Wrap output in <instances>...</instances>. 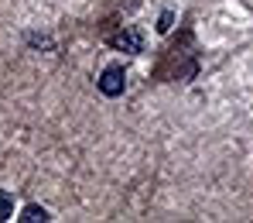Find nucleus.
Instances as JSON below:
<instances>
[{
    "label": "nucleus",
    "mask_w": 253,
    "mask_h": 223,
    "mask_svg": "<svg viewBox=\"0 0 253 223\" xmlns=\"http://www.w3.org/2000/svg\"><path fill=\"white\" fill-rule=\"evenodd\" d=\"M10 217H14V196L7 189H0V223L10 220Z\"/></svg>",
    "instance_id": "4"
},
{
    "label": "nucleus",
    "mask_w": 253,
    "mask_h": 223,
    "mask_svg": "<svg viewBox=\"0 0 253 223\" xmlns=\"http://www.w3.org/2000/svg\"><path fill=\"white\" fill-rule=\"evenodd\" d=\"M110 45L117 48V52H126V55H140L144 52V35L137 31V28H124V31H117Z\"/></svg>",
    "instance_id": "2"
},
{
    "label": "nucleus",
    "mask_w": 253,
    "mask_h": 223,
    "mask_svg": "<svg viewBox=\"0 0 253 223\" xmlns=\"http://www.w3.org/2000/svg\"><path fill=\"white\" fill-rule=\"evenodd\" d=\"M17 220H24V223H44V220H48V210L38 206V203H31V206H24V213H21Z\"/></svg>",
    "instance_id": "3"
},
{
    "label": "nucleus",
    "mask_w": 253,
    "mask_h": 223,
    "mask_svg": "<svg viewBox=\"0 0 253 223\" xmlns=\"http://www.w3.org/2000/svg\"><path fill=\"white\" fill-rule=\"evenodd\" d=\"M124 89H126V76H124V69L120 65H110V69H103V76H99V93L103 96H124Z\"/></svg>",
    "instance_id": "1"
},
{
    "label": "nucleus",
    "mask_w": 253,
    "mask_h": 223,
    "mask_svg": "<svg viewBox=\"0 0 253 223\" xmlns=\"http://www.w3.org/2000/svg\"><path fill=\"white\" fill-rule=\"evenodd\" d=\"M171 24H174V14L165 10V14H161V21H158V31H171Z\"/></svg>",
    "instance_id": "5"
}]
</instances>
